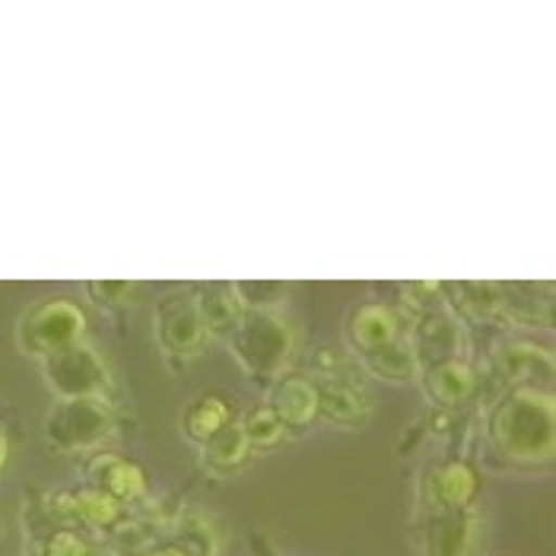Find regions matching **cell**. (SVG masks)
I'll list each match as a JSON object with an SVG mask.
<instances>
[{
	"instance_id": "52a82bcc",
	"label": "cell",
	"mask_w": 556,
	"mask_h": 556,
	"mask_svg": "<svg viewBox=\"0 0 556 556\" xmlns=\"http://www.w3.org/2000/svg\"><path fill=\"white\" fill-rule=\"evenodd\" d=\"M270 410L283 427H308L318 417V388L302 376L280 379L270 391Z\"/></svg>"
},
{
	"instance_id": "603a6c76",
	"label": "cell",
	"mask_w": 556,
	"mask_h": 556,
	"mask_svg": "<svg viewBox=\"0 0 556 556\" xmlns=\"http://www.w3.org/2000/svg\"><path fill=\"white\" fill-rule=\"evenodd\" d=\"M150 556H191L188 551H181V547H163V551H156V554Z\"/></svg>"
},
{
	"instance_id": "9a60e30c",
	"label": "cell",
	"mask_w": 556,
	"mask_h": 556,
	"mask_svg": "<svg viewBox=\"0 0 556 556\" xmlns=\"http://www.w3.org/2000/svg\"><path fill=\"white\" fill-rule=\"evenodd\" d=\"M503 369H506V376L515 379V382L538 379V376L551 379V372H554V356H551L547 350L534 346V343H513V346L503 350Z\"/></svg>"
},
{
	"instance_id": "8fae6325",
	"label": "cell",
	"mask_w": 556,
	"mask_h": 556,
	"mask_svg": "<svg viewBox=\"0 0 556 556\" xmlns=\"http://www.w3.org/2000/svg\"><path fill=\"white\" fill-rule=\"evenodd\" d=\"M427 391L432 401H439V404H462V401H468L473 391H477V376H473V369L468 363H462V359H439V363H432L427 369Z\"/></svg>"
},
{
	"instance_id": "3957f363",
	"label": "cell",
	"mask_w": 556,
	"mask_h": 556,
	"mask_svg": "<svg viewBox=\"0 0 556 556\" xmlns=\"http://www.w3.org/2000/svg\"><path fill=\"white\" fill-rule=\"evenodd\" d=\"M86 315L80 305L71 300H45L33 305L20 328H16V343L29 356H51L71 343L84 341Z\"/></svg>"
},
{
	"instance_id": "2e32d148",
	"label": "cell",
	"mask_w": 556,
	"mask_h": 556,
	"mask_svg": "<svg viewBox=\"0 0 556 556\" xmlns=\"http://www.w3.org/2000/svg\"><path fill=\"white\" fill-rule=\"evenodd\" d=\"M61 500L67 503V513L74 515V518H80V521H86V525H92V528H109L122 515V503H115L102 490H84V493L61 496Z\"/></svg>"
},
{
	"instance_id": "4fadbf2b",
	"label": "cell",
	"mask_w": 556,
	"mask_h": 556,
	"mask_svg": "<svg viewBox=\"0 0 556 556\" xmlns=\"http://www.w3.org/2000/svg\"><path fill=\"white\" fill-rule=\"evenodd\" d=\"M363 366L379 376V379H391V382H407L420 372V356L410 343H388L376 353H363Z\"/></svg>"
},
{
	"instance_id": "7c38bea8",
	"label": "cell",
	"mask_w": 556,
	"mask_h": 556,
	"mask_svg": "<svg viewBox=\"0 0 556 556\" xmlns=\"http://www.w3.org/2000/svg\"><path fill=\"white\" fill-rule=\"evenodd\" d=\"M92 480L96 486L112 496L115 503H128V500H140L143 490H147V480H143V471L130 462H122V458H112V455H99L92 462Z\"/></svg>"
},
{
	"instance_id": "d6986e66",
	"label": "cell",
	"mask_w": 556,
	"mask_h": 556,
	"mask_svg": "<svg viewBox=\"0 0 556 556\" xmlns=\"http://www.w3.org/2000/svg\"><path fill=\"white\" fill-rule=\"evenodd\" d=\"M465 547H468V521L462 515L442 518L432 528V538H429L432 556H465Z\"/></svg>"
},
{
	"instance_id": "9c48e42d",
	"label": "cell",
	"mask_w": 556,
	"mask_h": 556,
	"mask_svg": "<svg viewBox=\"0 0 556 556\" xmlns=\"http://www.w3.org/2000/svg\"><path fill=\"white\" fill-rule=\"evenodd\" d=\"M194 308H198V315L204 321V331H211V334H232V328L245 315V305L236 293V283L204 287L201 296L194 300Z\"/></svg>"
},
{
	"instance_id": "ba28073f",
	"label": "cell",
	"mask_w": 556,
	"mask_h": 556,
	"mask_svg": "<svg viewBox=\"0 0 556 556\" xmlns=\"http://www.w3.org/2000/svg\"><path fill=\"white\" fill-rule=\"evenodd\" d=\"M350 341L359 353H376L388 343L401 341V315L386 305H363L350 318Z\"/></svg>"
},
{
	"instance_id": "44dd1931",
	"label": "cell",
	"mask_w": 556,
	"mask_h": 556,
	"mask_svg": "<svg viewBox=\"0 0 556 556\" xmlns=\"http://www.w3.org/2000/svg\"><path fill=\"white\" fill-rule=\"evenodd\" d=\"M89 293L102 305H128L137 296V283L130 280H105V283H89Z\"/></svg>"
},
{
	"instance_id": "cb8c5ba5",
	"label": "cell",
	"mask_w": 556,
	"mask_h": 556,
	"mask_svg": "<svg viewBox=\"0 0 556 556\" xmlns=\"http://www.w3.org/2000/svg\"><path fill=\"white\" fill-rule=\"evenodd\" d=\"M7 465V439L0 435V468Z\"/></svg>"
},
{
	"instance_id": "7402d4cb",
	"label": "cell",
	"mask_w": 556,
	"mask_h": 556,
	"mask_svg": "<svg viewBox=\"0 0 556 556\" xmlns=\"http://www.w3.org/2000/svg\"><path fill=\"white\" fill-rule=\"evenodd\" d=\"M45 556H89L86 544L74 534V531H58L48 547H45Z\"/></svg>"
},
{
	"instance_id": "ac0fdd59",
	"label": "cell",
	"mask_w": 556,
	"mask_h": 556,
	"mask_svg": "<svg viewBox=\"0 0 556 556\" xmlns=\"http://www.w3.org/2000/svg\"><path fill=\"white\" fill-rule=\"evenodd\" d=\"M249 458V442L242 427H226L207 442V465L216 471H232Z\"/></svg>"
},
{
	"instance_id": "6da1fadb",
	"label": "cell",
	"mask_w": 556,
	"mask_h": 556,
	"mask_svg": "<svg viewBox=\"0 0 556 556\" xmlns=\"http://www.w3.org/2000/svg\"><path fill=\"white\" fill-rule=\"evenodd\" d=\"M556 410L551 394L534 388L515 391L493 414V439L496 445L518 462H544L554 455Z\"/></svg>"
},
{
	"instance_id": "277c9868",
	"label": "cell",
	"mask_w": 556,
	"mask_h": 556,
	"mask_svg": "<svg viewBox=\"0 0 556 556\" xmlns=\"http://www.w3.org/2000/svg\"><path fill=\"white\" fill-rule=\"evenodd\" d=\"M45 382L54 391L58 401H84V397H102L109 391V372L99 353L84 341L71 343L42 359Z\"/></svg>"
},
{
	"instance_id": "5bb4252c",
	"label": "cell",
	"mask_w": 556,
	"mask_h": 556,
	"mask_svg": "<svg viewBox=\"0 0 556 556\" xmlns=\"http://www.w3.org/2000/svg\"><path fill=\"white\" fill-rule=\"evenodd\" d=\"M229 427V407H226V401H219L214 394H207V397H198L191 407H188V414H185V432L194 439V442H211L216 432H223V429Z\"/></svg>"
},
{
	"instance_id": "e0dca14e",
	"label": "cell",
	"mask_w": 556,
	"mask_h": 556,
	"mask_svg": "<svg viewBox=\"0 0 556 556\" xmlns=\"http://www.w3.org/2000/svg\"><path fill=\"white\" fill-rule=\"evenodd\" d=\"M473 490H477V477L462 462H452V465H445L442 471L435 473V496H439L442 506L465 509L471 503Z\"/></svg>"
},
{
	"instance_id": "ffe728a7",
	"label": "cell",
	"mask_w": 556,
	"mask_h": 556,
	"mask_svg": "<svg viewBox=\"0 0 556 556\" xmlns=\"http://www.w3.org/2000/svg\"><path fill=\"white\" fill-rule=\"evenodd\" d=\"M239 427L245 432L249 448H267V445L280 442V439H283V429H287L277 420V414H274L270 407L252 410V414L245 417V424H239Z\"/></svg>"
},
{
	"instance_id": "5b68a950",
	"label": "cell",
	"mask_w": 556,
	"mask_h": 556,
	"mask_svg": "<svg viewBox=\"0 0 556 556\" xmlns=\"http://www.w3.org/2000/svg\"><path fill=\"white\" fill-rule=\"evenodd\" d=\"M115 427L112 410L102 397H84V401H58V407L48 417V439L64 448L77 452L102 442Z\"/></svg>"
},
{
	"instance_id": "8992f818",
	"label": "cell",
	"mask_w": 556,
	"mask_h": 556,
	"mask_svg": "<svg viewBox=\"0 0 556 556\" xmlns=\"http://www.w3.org/2000/svg\"><path fill=\"white\" fill-rule=\"evenodd\" d=\"M156 331H160V343L175 356H194L207 338L204 321L194 308V300H178V296H172L160 305Z\"/></svg>"
},
{
	"instance_id": "7a4b0ae2",
	"label": "cell",
	"mask_w": 556,
	"mask_h": 556,
	"mask_svg": "<svg viewBox=\"0 0 556 556\" xmlns=\"http://www.w3.org/2000/svg\"><path fill=\"white\" fill-rule=\"evenodd\" d=\"M229 343H232V353L239 356V363L261 379H274L293 350L287 321H280L270 312H245L239 318V325L232 328Z\"/></svg>"
},
{
	"instance_id": "30bf717a",
	"label": "cell",
	"mask_w": 556,
	"mask_h": 556,
	"mask_svg": "<svg viewBox=\"0 0 556 556\" xmlns=\"http://www.w3.org/2000/svg\"><path fill=\"white\" fill-rule=\"evenodd\" d=\"M318 388V414H325L334 424H363L366 420V397L350 379H334L328 376L325 382H315Z\"/></svg>"
}]
</instances>
